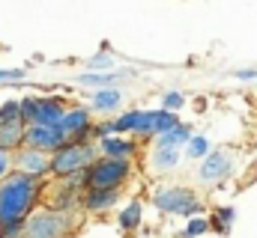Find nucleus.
<instances>
[{
	"instance_id": "obj_1",
	"label": "nucleus",
	"mask_w": 257,
	"mask_h": 238,
	"mask_svg": "<svg viewBox=\"0 0 257 238\" xmlns=\"http://www.w3.org/2000/svg\"><path fill=\"white\" fill-rule=\"evenodd\" d=\"M42 194V182L24 173H12L0 182V226L24 224Z\"/></svg>"
},
{
	"instance_id": "obj_2",
	"label": "nucleus",
	"mask_w": 257,
	"mask_h": 238,
	"mask_svg": "<svg viewBox=\"0 0 257 238\" xmlns=\"http://www.w3.org/2000/svg\"><path fill=\"white\" fill-rule=\"evenodd\" d=\"M99 143H66L60 152L51 155V176L69 178L75 173H87L99 161Z\"/></svg>"
},
{
	"instance_id": "obj_3",
	"label": "nucleus",
	"mask_w": 257,
	"mask_h": 238,
	"mask_svg": "<svg viewBox=\"0 0 257 238\" xmlns=\"http://www.w3.org/2000/svg\"><path fill=\"white\" fill-rule=\"evenodd\" d=\"M153 206L159 212H165V214H183L189 220L203 212L197 194H194L192 188H186V184H165V188H159L153 194Z\"/></svg>"
},
{
	"instance_id": "obj_4",
	"label": "nucleus",
	"mask_w": 257,
	"mask_h": 238,
	"mask_svg": "<svg viewBox=\"0 0 257 238\" xmlns=\"http://www.w3.org/2000/svg\"><path fill=\"white\" fill-rule=\"evenodd\" d=\"M72 230H75V218L69 212L42 208L24 220V236L21 238H66Z\"/></svg>"
},
{
	"instance_id": "obj_5",
	"label": "nucleus",
	"mask_w": 257,
	"mask_h": 238,
	"mask_svg": "<svg viewBox=\"0 0 257 238\" xmlns=\"http://www.w3.org/2000/svg\"><path fill=\"white\" fill-rule=\"evenodd\" d=\"M128 176H132V161L99 158L87 170V190H114V188H123V182Z\"/></svg>"
},
{
	"instance_id": "obj_6",
	"label": "nucleus",
	"mask_w": 257,
	"mask_h": 238,
	"mask_svg": "<svg viewBox=\"0 0 257 238\" xmlns=\"http://www.w3.org/2000/svg\"><path fill=\"white\" fill-rule=\"evenodd\" d=\"M66 143H69V140L63 137V131H60V128L27 125V131H24V146H27V149H39V152H45V155L60 152Z\"/></svg>"
},
{
	"instance_id": "obj_7",
	"label": "nucleus",
	"mask_w": 257,
	"mask_h": 238,
	"mask_svg": "<svg viewBox=\"0 0 257 238\" xmlns=\"http://www.w3.org/2000/svg\"><path fill=\"white\" fill-rule=\"evenodd\" d=\"M230 173H233V155H230L227 149H212V152L200 161V167H197V178L206 182V184L224 182Z\"/></svg>"
},
{
	"instance_id": "obj_8",
	"label": "nucleus",
	"mask_w": 257,
	"mask_h": 238,
	"mask_svg": "<svg viewBox=\"0 0 257 238\" xmlns=\"http://www.w3.org/2000/svg\"><path fill=\"white\" fill-rule=\"evenodd\" d=\"M15 173H24L30 178H42L51 173V155L39 152V149H27L21 146L15 152Z\"/></svg>"
},
{
	"instance_id": "obj_9",
	"label": "nucleus",
	"mask_w": 257,
	"mask_h": 238,
	"mask_svg": "<svg viewBox=\"0 0 257 238\" xmlns=\"http://www.w3.org/2000/svg\"><path fill=\"white\" fill-rule=\"evenodd\" d=\"M24 131H27V122L24 119H15V122L0 125V149L3 152H18L24 146Z\"/></svg>"
},
{
	"instance_id": "obj_10",
	"label": "nucleus",
	"mask_w": 257,
	"mask_h": 238,
	"mask_svg": "<svg viewBox=\"0 0 257 238\" xmlns=\"http://www.w3.org/2000/svg\"><path fill=\"white\" fill-rule=\"evenodd\" d=\"M99 152L105 158H114V161H132V155L138 152V146L132 140H123V137H108V140H99Z\"/></svg>"
},
{
	"instance_id": "obj_11",
	"label": "nucleus",
	"mask_w": 257,
	"mask_h": 238,
	"mask_svg": "<svg viewBox=\"0 0 257 238\" xmlns=\"http://www.w3.org/2000/svg\"><path fill=\"white\" fill-rule=\"evenodd\" d=\"M63 116H66V108H63L60 98H39V116H36V125L60 128Z\"/></svg>"
},
{
	"instance_id": "obj_12",
	"label": "nucleus",
	"mask_w": 257,
	"mask_h": 238,
	"mask_svg": "<svg viewBox=\"0 0 257 238\" xmlns=\"http://www.w3.org/2000/svg\"><path fill=\"white\" fill-rule=\"evenodd\" d=\"M120 188H114V190H87V196H84V212H108L111 206H117L120 202Z\"/></svg>"
},
{
	"instance_id": "obj_13",
	"label": "nucleus",
	"mask_w": 257,
	"mask_h": 238,
	"mask_svg": "<svg viewBox=\"0 0 257 238\" xmlns=\"http://www.w3.org/2000/svg\"><path fill=\"white\" fill-rule=\"evenodd\" d=\"M192 125H186V122H180L177 128H171L168 134H162V137H156V149H183V146H189V140H192Z\"/></svg>"
},
{
	"instance_id": "obj_14",
	"label": "nucleus",
	"mask_w": 257,
	"mask_h": 238,
	"mask_svg": "<svg viewBox=\"0 0 257 238\" xmlns=\"http://www.w3.org/2000/svg\"><path fill=\"white\" fill-rule=\"evenodd\" d=\"M123 104V92L120 90H99V92H93V98H90V108L96 110V114H111V110H117Z\"/></svg>"
},
{
	"instance_id": "obj_15",
	"label": "nucleus",
	"mask_w": 257,
	"mask_h": 238,
	"mask_svg": "<svg viewBox=\"0 0 257 238\" xmlns=\"http://www.w3.org/2000/svg\"><path fill=\"white\" fill-rule=\"evenodd\" d=\"M150 164H153L156 173H171V170H177V164H180V149H153Z\"/></svg>"
},
{
	"instance_id": "obj_16",
	"label": "nucleus",
	"mask_w": 257,
	"mask_h": 238,
	"mask_svg": "<svg viewBox=\"0 0 257 238\" xmlns=\"http://www.w3.org/2000/svg\"><path fill=\"white\" fill-rule=\"evenodd\" d=\"M128 72H84V74H78V84H87V86H102V90H111V84L117 80V78H126Z\"/></svg>"
},
{
	"instance_id": "obj_17",
	"label": "nucleus",
	"mask_w": 257,
	"mask_h": 238,
	"mask_svg": "<svg viewBox=\"0 0 257 238\" xmlns=\"http://www.w3.org/2000/svg\"><path fill=\"white\" fill-rule=\"evenodd\" d=\"M141 218H144V206H141V200H132L126 208L120 212L117 224H120V230L132 232V230H138V226H141Z\"/></svg>"
},
{
	"instance_id": "obj_18",
	"label": "nucleus",
	"mask_w": 257,
	"mask_h": 238,
	"mask_svg": "<svg viewBox=\"0 0 257 238\" xmlns=\"http://www.w3.org/2000/svg\"><path fill=\"white\" fill-rule=\"evenodd\" d=\"M233 220H236V208H230V206H221V208H215V212H212V220H209V226H212L215 232L227 236V232H230V226H233Z\"/></svg>"
},
{
	"instance_id": "obj_19",
	"label": "nucleus",
	"mask_w": 257,
	"mask_h": 238,
	"mask_svg": "<svg viewBox=\"0 0 257 238\" xmlns=\"http://www.w3.org/2000/svg\"><path fill=\"white\" fill-rule=\"evenodd\" d=\"M209 152H212V149H209V140H206L203 134H194L192 140H189V146H186V155L194 158V161H203Z\"/></svg>"
},
{
	"instance_id": "obj_20",
	"label": "nucleus",
	"mask_w": 257,
	"mask_h": 238,
	"mask_svg": "<svg viewBox=\"0 0 257 238\" xmlns=\"http://www.w3.org/2000/svg\"><path fill=\"white\" fill-rule=\"evenodd\" d=\"M156 114H159V110H141L135 134H141V137H156Z\"/></svg>"
},
{
	"instance_id": "obj_21",
	"label": "nucleus",
	"mask_w": 257,
	"mask_h": 238,
	"mask_svg": "<svg viewBox=\"0 0 257 238\" xmlns=\"http://www.w3.org/2000/svg\"><path fill=\"white\" fill-rule=\"evenodd\" d=\"M138 116H141V110H128L123 116L114 119V134L120 137V134H126V131H135L138 128Z\"/></svg>"
},
{
	"instance_id": "obj_22",
	"label": "nucleus",
	"mask_w": 257,
	"mask_h": 238,
	"mask_svg": "<svg viewBox=\"0 0 257 238\" xmlns=\"http://www.w3.org/2000/svg\"><path fill=\"white\" fill-rule=\"evenodd\" d=\"M177 125H180L177 114H171V110H159V114H156V137L168 134V131H171V128H177Z\"/></svg>"
},
{
	"instance_id": "obj_23",
	"label": "nucleus",
	"mask_w": 257,
	"mask_h": 238,
	"mask_svg": "<svg viewBox=\"0 0 257 238\" xmlns=\"http://www.w3.org/2000/svg\"><path fill=\"white\" fill-rule=\"evenodd\" d=\"M36 116H39V98H36V96L21 98V119H24L27 125H36Z\"/></svg>"
},
{
	"instance_id": "obj_24",
	"label": "nucleus",
	"mask_w": 257,
	"mask_h": 238,
	"mask_svg": "<svg viewBox=\"0 0 257 238\" xmlns=\"http://www.w3.org/2000/svg\"><path fill=\"white\" fill-rule=\"evenodd\" d=\"M206 230H209V220H206V218H192L180 236H183V238H200Z\"/></svg>"
},
{
	"instance_id": "obj_25",
	"label": "nucleus",
	"mask_w": 257,
	"mask_h": 238,
	"mask_svg": "<svg viewBox=\"0 0 257 238\" xmlns=\"http://www.w3.org/2000/svg\"><path fill=\"white\" fill-rule=\"evenodd\" d=\"M183 104H186V96H183V92H177V90H171V92H165V96H162V110L177 114Z\"/></svg>"
},
{
	"instance_id": "obj_26",
	"label": "nucleus",
	"mask_w": 257,
	"mask_h": 238,
	"mask_svg": "<svg viewBox=\"0 0 257 238\" xmlns=\"http://www.w3.org/2000/svg\"><path fill=\"white\" fill-rule=\"evenodd\" d=\"M15 119H21V102H6V104H0V125L15 122Z\"/></svg>"
},
{
	"instance_id": "obj_27",
	"label": "nucleus",
	"mask_w": 257,
	"mask_h": 238,
	"mask_svg": "<svg viewBox=\"0 0 257 238\" xmlns=\"http://www.w3.org/2000/svg\"><path fill=\"white\" fill-rule=\"evenodd\" d=\"M12 173H15V155L0 149V182H3V178H9Z\"/></svg>"
},
{
	"instance_id": "obj_28",
	"label": "nucleus",
	"mask_w": 257,
	"mask_h": 238,
	"mask_svg": "<svg viewBox=\"0 0 257 238\" xmlns=\"http://www.w3.org/2000/svg\"><path fill=\"white\" fill-rule=\"evenodd\" d=\"M27 78V68H0V84H9V80H24Z\"/></svg>"
},
{
	"instance_id": "obj_29",
	"label": "nucleus",
	"mask_w": 257,
	"mask_h": 238,
	"mask_svg": "<svg viewBox=\"0 0 257 238\" xmlns=\"http://www.w3.org/2000/svg\"><path fill=\"white\" fill-rule=\"evenodd\" d=\"M24 236V224H9V226H0V238H21Z\"/></svg>"
},
{
	"instance_id": "obj_30",
	"label": "nucleus",
	"mask_w": 257,
	"mask_h": 238,
	"mask_svg": "<svg viewBox=\"0 0 257 238\" xmlns=\"http://www.w3.org/2000/svg\"><path fill=\"white\" fill-rule=\"evenodd\" d=\"M102 66H114V60L108 57V54H99V57L90 60V68H102Z\"/></svg>"
},
{
	"instance_id": "obj_31",
	"label": "nucleus",
	"mask_w": 257,
	"mask_h": 238,
	"mask_svg": "<svg viewBox=\"0 0 257 238\" xmlns=\"http://www.w3.org/2000/svg\"><path fill=\"white\" fill-rule=\"evenodd\" d=\"M236 78H239V80H257V68H239Z\"/></svg>"
}]
</instances>
